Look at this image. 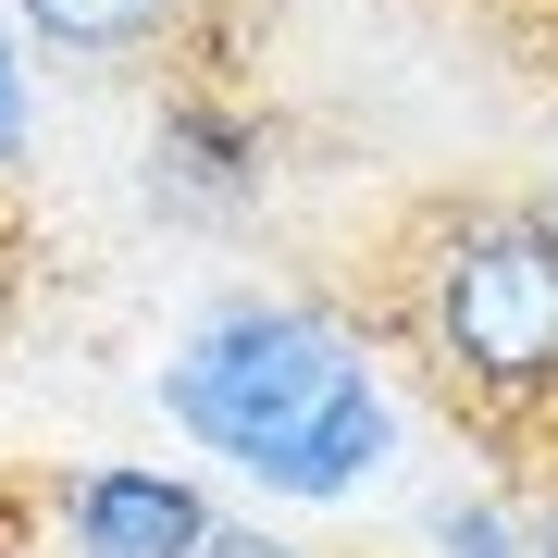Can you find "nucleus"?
<instances>
[{"label":"nucleus","mask_w":558,"mask_h":558,"mask_svg":"<svg viewBox=\"0 0 558 558\" xmlns=\"http://www.w3.org/2000/svg\"><path fill=\"white\" fill-rule=\"evenodd\" d=\"M161 410H174V435L236 459L286 509L360 497L398 447V410H385L360 323L323 299H286V286H236L186 323V348L161 360Z\"/></svg>","instance_id":"nucleus-1"},{"label":"nucleus","mask_w":558,"mask_h":558,"mask_svg":"<svg viewBox=\"0 0 558 558\" xmlns=\"http://www.w3.org/2000/svg\"><path fill=\"white\" fill-rule=\"evenodd\" d=\"M398 323L472 422L558 410V199H447L398 260Z\"/></svg>","instance_id":"nucleus-2"},{"label":"nucleus","mask_w":558,"mask_h":558,"mask_svg":"<svg viewBox=\"0 0 558 558\" xmlns=\"http://www.w3.org/2000/svg\"><path fill=\"white\" fill-rule=\"evenodd\" d=\"M260 186H274L260 112L223 100V87H174L149 124V199L186 211V223H236V211H260Z\"/></svg>","instance_id":"nucleus-3"},{"label":"nucleus","mask_w":558,"mask_h":558,"mask_svg":"<svg viewBox=\"0 0 558 558\" xmlns=\"http://www.w3.org/2000/svg\"><path fill=\"white\" fill-rule=\"evenodd\" d=\"M50 509L75 558H199L211 546V497L161 459H87V472H62Z\"/></svg>","instance_id":"nucleus-4"},{"label":"nucleus","mask_w":558,"mask_h":558,"mask_svg":"<svg viewBox=\"0 0 558 558\" xmlns=\"http://www.w3.org/2000/svg\"><path fill=\"white\" fill-rule=\"evenodd\" d=\"M199 0H13V38L50 50V62H137V50H174Z\"/></svg>","instance_id":"nucleus-5"},{"label":"nucleus","mask_w":558,"mask_h":558,"mask_svg":"<svg viewBox=\"0 0 558 558\" xmlns=\"http://www.w3.org/2000/svg\"><path fill=\"white\" fill-rule=\"evenodd\" d=\"M422 521H435V546H447V558H521V509L497 497V484H447Z\"/></svg>","instance_id":"nucleus-6"},{"label":"nucleus","mask_w":558,"mask_h":558,"mask_svg":"<svg viewBox=\"0 0 558 558\" xmlns=\"http://www.w3.org/2000/svg\"><path fill=\"white\" fill-rule=\"evenodd\" d=\"M25 161V38L0 25V174Z\"/></svg>","instance_id":"nucleus-7"},{"label":"nucleus","mask_w":558,"mask_h":558,"mask_svg":"<svg viewBox=\"0 0 558 558\" xmlns=\"http://www.w3.org/2000/svg\"><path fill=\"white\" fill-rule=\"evenodd\" d=\"M199 558H311V546H286V534H260V521H211V546Z\"/></svg>","instance_id":"nucleus-8"}]
</instances>
